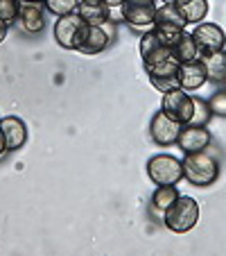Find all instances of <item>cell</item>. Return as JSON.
Segmentation results:
<instances>
[{
  "mask_svg": "<svg viewBox=\"0 0 226 256\" xmlns=\"http://www.w3.org/2000/svg\"><path fill=\"white\" fill-rule=\"evenodd\" d=\"M183 177L193 186H211L220 177V164L206 150L186 154L183 159Z\"/></svg>",
  "mask_w": 226,
  "mask_h": 256,
  "instance_id": "6da1fadb",
  "label": "cell"
},
{
  "mask_svg": "<svg viewBox=\"0 0 226 256\" xmlns=\"http://www.w3.org/2000/svg\"><path fill=\"white\" fill-rule=\"evenodd\" d=\"M199 222V204L190 195H179L177 202L163 213V224L174 234H186Z\"/></svg>",
  "mask_w": 226,
  "mask_h": 256,
  "instance_id": "7a4b0ae2",
  "label": "cell"
},
{
  "mask_svg": "<svg viewBox=\"0 0 226 256\" xmlns=\"http://www.w3.org/2000/svg\"><path fill=\"white\" fill-rule=\"evenodd\" d=\"M147 174L156 186L179 184L183 179V161L172 154H154L147 161Z\"/></svg>",
  "mask_w": 226,
  "mask_h": 256,
  "instance_id": "3957f363",
  "label": "cell"
},
{
  "mask_svg": "<svg viewBox=\"0 0 226 256\" xmlns=\"http://www.w3.org/2000/svg\"><path fill=\"white\" fill-rule=\"evenodd\" d=\"M161 109L168 114L172 120L188 125L195 112V96H190L188 91H183L181 86L174 88V91L163 93V102H161Z\"/></svg>",
  "mask_w": 226,
  "mask_h": 256,
  "instance_id": "277c9868",
  "label": "cell"
},
{
  "mask_svg": "<svg viewBox=\"0 0 226 256\" xmlns=\"http://www.w3.org/2000/svg\"><path fill=\"white\" fill-rule=\"evenodd\" d=\"M193 39L197 44L199 57L226 50V32L215 23H197V28L193 30Z\"/></svg>",
  "mask_w": 226,
  "mask_h": 256,
  "instance_id": "5b68a950",
  "label": "cell"
},
{
  "mask_svg": "<svg viewBox=\"0 0 226 256\" xmlns=\"http://www.w3.org/2000/svg\"><path fill=\"white\" fill-rule=\"evenodd\" d=\"M111 34L104 30V25H88L84 23L77 36V52L82 54H100L111 46Z\"/></svg>",
  "mask_w": 226,
  "mask_h": 256,
  "instance_id": "8992f818",
  "label": "cell"
},
{
  "mask_svg": "<svg viewBox=\"0 0 226 256\" xmlns=\"http://www.w3.org/2000/svg\"><path fill=\"white\" fill-rule=\"evenodd\" d=\"M145 72L149 75V82L156 91L168 93L179 88V62H174V59H165V62L145 66Z\"/></svg>",
  "mask_w": 226,
  "mask_h": 256,
  "instance_id": "52a82bcc",
  "label": "cell"
},
{
  "mask_svg": "<svg viewBox=\"0 0 226 256\" xmlns=\"http://www.w3.org/2000/svg\"><path fill=\"white\" fill-rule=\"evenodd\" d=\"M156 2L154 0H125L120 5V14L134 28H152L156 16Z\"/></svg>",
  "mask_w": 226,
  "mask_h": 256,
  "instance_id": "ba28073f",
  "label": "cell"
},
{
  "mask_svg": "<svg viewBox=\"0 0 226 256\" xmlns=\"http://www.w3.org/2000/svg\"><path fill=\"white\" fill-rule=\"evenodd\" d=\"M181 127H183L181 122L172 120V118H170L168 114L161 109V112L154 114L152 122H149V134H152V140H154L156 145H163V148H168V145H174L179 140Z\"/></svg>",
  "mask_w": 226,
  "mask_h": 256,
  "instance_id": "9c48e42d",
  "label": "cell"
},
{
  "mask_svg": "<svg viewBox=\"0 0 226 256\" xmlns=\"http://www.w3.org/2000/svg\"><path fill=\"white\" fill-rule=\"evenodd\" d=\"M82 25H84V20L77 16V12L68 16H59L57 23H54V41L63 50H75L77 48V36H79Z\"/></svg>",
  "mask_w": 226,
  "mask_h": 256,
  "instance_id": "30bf717a",
  "label": "cell"
},
{
  "mask_svg": "<svg viewBox=\"0 0 226 256\" xmlns=\"http://www.w3.org/2000/svg\"><path fill=\"white\" fill-rule=\"evenodd\" d=\"M211 132L202 125H183L179 134L177 145L183 150V154H193V152H204L211 145Z\"/></svg>",
  "mask_w": 226,
  "mask_h": 256,
  "instance_id": "8fae6325",
  "label": "cell"
},
{
  "mask_svg": "<svg viewBox=\"0 0 226 256\" xmlns=\"http://www.w3.org/2000/svg\"><path fill=\"white\" fill-rule=\"evenodd\" d=\"M140 57H143V64L145 66H152V64H159V62H165V59H172V50L168 46L161 44V39L154 34V30H149L140 36Z\"/></svg>",
  "mask_w": 226,
  "mask_h": 256,
  "instance_id": "7c38bea8",
  "label": "cell"
},
{
  "mask_svg": "<svg viewBox=\"0 0 226 256\" xmlns=\"http://www.w3.org/2000/svg\"><path fill=\"white\" fill-rule=\"evenodd\" d=\"M208 82V75H206V66H204V59H195V62H188V64H179V86L183 91H197L202 88L204 84Z\"/></svg>",
  "mask_w": 226,
  "mask_h": 256,
  "instance_id": "4fadbf2b",
  "label": "cell"
},
{
  "mask_svg": "<svg viewBox=\"0 0 226 256\" xmlns=\"http://www.w3.org/2000/svg\"><path fill=\"white\" fill-rule=\"evenodd\" d=\"M0 130L5 136V148L9 152L18 150L27 143V125L18 116H2L0 118Z\"/></svg>",
  "mask_w": 226,
  "mask_h": 256,
  "instance_id": "5bb4252c",
  "label": "cell"
},
{
  "mask_svg": "<svg viewBox=\"0 0 226 256\" xmlns=\"http://www.w3.org/2000/svg\"><path fill=\"white\" fill-rule=\"evenodd\" d=\"M77 16L88 25H104L111 20V10L104 0H79Z\"/></svg>",
  "mask_w": 226,
  "mask_h": 256,
  "instance_id": "9a60e30c",
  "label": "cell"
},
{
  "mask_svg": "<svg viewBox=\"0 0 226 256\" xmlns=\"http://www.w3.org/2000/svg\"><path fill=\"white\" fill-rule=\"evenodd\" d=\"M18 20L23 23V28L27 32L36 34L45 28V10L41 2H23L20 5V14H18Z\"/></svg>",
  "mask_w": 226,
  "mask_h": 256,
  "instance_id": "2e32d148",
  "label": "cell"
},
{
  "mask_svg": "<svg viewBox=\"0 0 226 256\" xmlns=\"http://www.w3.org/2000/svg\"><path fill=\"white\" fill-rule=\"evenodd\" d=\"M179 14L183 16V20L188 23H204V18L208 16V10H211V5H208V0H186L183 5L177 7Z\"/></svg>",
  "mask_w": 226,
  "mask_h": 256,
  "instance_id": "e0dca14e",
  "label": "cell"
},
{
  "mask_svg": "<svg viewBox=\"0 0 226 256\" xmlns=\"http://www.w3.org/2000/svg\"><path fill=\"white\" fill-rule=\"evenodd\" d=\"M172 59L179 64H188V62L199 59V50H197V44H195V39H193V34H188V32L181 34V39H179L172 48Z\"/></svg>",
  "mask_w": 226,
  "mask_h": 256,
  "instance_id": "ac0fdd59",
  "label": "cell"
},
{
  "mask_svg": "<svg viewBox=\"0 0 226 256\" xmlns=\"http://www.w3.org/2000/svg\"><path fill=\"white\" fill-rule=\"evenodd\" d=\"M204 59V66H206V75H208V82H215V84H224L226 80V50L215 54H208Z\"/></svg>",
  "mask_w": 226,
  "mask_h": 256,
  "instance_id": "d6986e66",
  "label": "cell"
},
{
  "mask_svg": "<svg viewBox=\"0 0 226 256\" xmlns=\"http://www.w3.org/2000/svg\"><path fill=\"white\" fill-rule=\"evenodd\" d=\"M179 188L177 184H168V186H156V190L152 193V208L159 213H165L179 198Z\"/></svg>",
  "mask_w": 226,
  "mask_h": 256,
  "instance_id": "ffe728a7",
  "label": "cell"
},
{
  "mask_svg": "<svg viewBox=\"0 0 226 256\" xmlns=\"http://www.w3.org/2000/svg\"><path fill=\"white\" fill-rule=\"evenodd\" d=\"M152 30H154V34L161 39V44L168 46L170 50L174 48V44H177V41L181 39V34L186 32V28H181V25H172V23H154Z\"/></svg>",
  "mask_w": 226,
  "mask_h": 256,
  "instance_id": "44dd1931",
  "label": "cell"
},
{
  "mask_svg": "<svg viewBox=\"0 0 226 256\" xmlns=\"http://www.w3.org/2000/svg\"><path fill=\"white\" fill-rule=\"evenodd\" d=\"M43 5H45V10H48L50 14H54L59 18V16L75 14V12H77L79 0H45Z\"/></svg>",
  "mask_w": 226,
  "mask_h": 256,
  "instance_id": "7402d4cb",
  "label": "cell"
},
{
  "mask_svg": "<svg viewBox=\"0 0 226 256\" xmlns=\"http://www.w3.org/2000/svg\"><path fill=\"white\" fill-rule=\"evenodd\" d=\"M211 118H213V112H211V106H208V100H204V98H195V112H193V118H190L188 125L206 127Z\"/></svg>",
  "mask_w": 226,
  "mask_h": 256,
  "instance_id": "603a6c76",
  "label": "cell"
},
{
  "mask_svg": "<svg viewBox=\"0 0 226 256\" xmlns=\"http://www.w3.org/2000/svg\"><path fill=\"white\" fill-rule=\"evenodd\" d=\"M154 23H172V25H181L186 28V20L183 16L179 14V10L174 5H163L156 10V16H154Z\"/></svg>",
  "mask_w": 226,
  "mask_h": 256,
  "instance_id": "cb8c5ba5",
  "label": "cell"
},
{
  "mask_svg": "<svg viewBox=\"0 0 226 256\" xmlns=\"http://www.w3.org/2000/svg\"><path fill=\"white\" fill-rule=\"evenodd\" d=\"M20 5H23V0H0V20H5L7 25L18 20Z\"/></svg>",
  "mask_w": 226,
  "mask_h": 256,
  "instance_id": "d4e9b609",
  "label": "cell"
},
{
  "mask_svg": "<svg viewBox=\"0 0 226 256\" xmlns=\"http://www.w3.org/2000/svg\"><path fill=\"white\" fill-rule=\"evenodd\" d=\"M208 106H211L213 116H224L226 118V88L213 93L211 100H208Z\"/></svg>",
  "mask_w": 226,
  "mask_h": 256,
  "instance_id": "484cf974",
  "label": "cell"
},
{
  "mask_svg": "<svg viewBox=\"0 0 226 256\" xmlns=\"http://www.w3.org/2000/svg\"><path fill=\"white\" fill-rule=\"evenodd\" d=\"M7 32H9V25H7L5 20H0V44L7 39Z\"/></svg>",
  "mask_w": 226,
  "mask_h": 256,
  "instance_id": "4316f807",
  "label": "cell"
},
{
  "mask_svg": "<svg viewBox=\"0 0 226 256\" xmlns=\"http://www.w3.org/2000/svg\"><path fill=\"white\" fill-rule=\"evenodd\" d=\"M106 5H109V10H120V5L125 2V0H104Z\"/></svg>",
  "mask_w": 226,
  "mask_h": 256,
  "instance_id": "83f0119b",
  "label": "cell"
},
{
  "mask_svg": "<svg viewBox=\"0 0 226 256\" xmlns=\"http://www.w3.org/2000/svg\"><path fill=\"white\" fill-rule=\"evenodd\" d=\"M165 5H174V7H179V5H183L186 0H163Z\"/></svg>",
  "mask_w": 226,
  "mask_h": 256,
  "instance_id": "f1b7e54d",
  "label": "cell"
},
{
  "mask_svg": "<svg viewBox=\"0 0 226 256\" xmlns=\"http://www.w3.org/2000/svg\"><path fill=\"white\" fill-rule=\"evenodd\" d=\"M7 148H5V136H2V130H0V154L5 152Z\"/></svg>",
  "mask_w": 226,
  "mask_h": 256,
  "instance_id": "f546056e",
  "label": "cell"
},
{
  "mask_svg": "<svg viewBox=\"0 0 226 256\" xmlns=\"http://www.w3.org/2000/svg\"><path fill=\"white\" fill-rule=\"evenodd\" d=\"M23 2H41V5H43L45 0H23Z\"/></svg>",
  "mask_w": 226,
  "mask_h": 256,
  "instance_id": "4dcf8cb0",
  "label": "cell"
},
{
  "mask_svg": "<svg viewBox=\"0 0 226 256\" xmlns=\"http://www.w3.org/2000/svg\"><path fill=\"white\" fill-rule=\"evenodd\" d=\"M224 88H226V80H224Z\"/></svg>",
  "mask_w": 226,
  "mask_h": 256,
  "instance_id": "1f68e13d",
  "label": "cell"
}]
</instances>
